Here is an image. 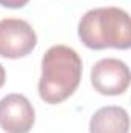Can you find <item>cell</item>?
Segmentation results:
<instances>
[{
  "mask_svg": "<svg viewBox=\"0 0 131 133\" xmlns=\"http://www.w3.org/2000/svg\"><path fill=\"white\" fill-rule=\"evenodd\" d=\"M30 0H0V5L5 8H22Z\"/></svg>",
  "mask_w": 131,
  "mask_h": 133,
  "instance_id": "7",
  "label": "cell"
},
{
  "mask_svg": "<svg viewBox=\"0 0 131 133\" xmlns=\"http://www.w3.org/2000/svg\"><path fill=\"white\" fill-rule=\"evenodd\" d=\"M37 43L33 26L22 19L0 20V56L19 59L30 54Z\"/></svg>",
  "mask_w": 131,
  "mask_h": 133,
  "instance_id": "3",
  "label": "cell"
},
{
  "mask_svg": "<svg viewBox=\"0 0 131 133\" xmlns=\"http://www.w3.org/2000/svg\"><path fill=\"white\" fill-rule=\"evenodd\" d=\"M79 37L91 50H128L131 46L130 16L114 6L90 9L79 22Z\"/></svg>",
  "mask_w": 131,
  "mask_h": 133,
  "instance_id": "2",
  "label": "cell"
},
{
  "mask_svg": "<svg viewBox=\"0 0 131 133\" xmlns=\"http://www.w3.org/2000/svg\"><path fill=\"white\" fill-rule=\"evenodd\" d=\"M5 68L2 66V64H0V88L3 87V84H5Z\"/></svg>",
  "mask_w": 131,
  "mask_h": 133,
  "instance_id": "8",
  "label": "cell"
},
{
  "mask_svg": "<svg viewBox=\"0 0 131 133\" xmlns=\"http://www.w3.org/2000/svg\"><path fill=\"white\" fill-rule=\"evenodd\" d=\"M34 121V108L23 95L12 93L0 101V127L6 133H28Z\"/></svg>",
  "mask_w": 131,
  "mask_h": 133,
  "instance_id": "5",
  "label": "cell"
},
{
  "mask_svg": "<svg viewBox=\"0 0 131 133\" xmlns=\"http://www.w3.org/2000/svg\"><path fill=\"white\" fill-rule=\"evenodd\" d=\"M130 119L122 107H102L90 121V133H128Z\"/></svg>",
  "mask_w": 131,
  "mask_h": 133,
  "instance_id": "6",
  "label": "cell"
},
{
  "mask_svg": "<svg viewBox=\"0 0 131 133\" xmlns=\"http://www.w3.org/2000/svg\"><path fill=\"white\" fill-rule=\"evenodd\" d=\"M82 59L66 45L51 46L42 59L39 95L48 104L68 99L80 84Z\"/></svg>",
  "mask_w": 131,
  "mask_h": 133,
  "instance_id": "1",
  "label": "cell"
},
{
  "mask_svg": "<svg viewBox=\"0 0 131 133\" xmlns=\"http://www.w3.org/2000/svg\"><path fill=\"white\" fill-rule=\"evenodd\" d=\"M130 68L125 62L106 57L97 61L91 70V84L100 95L117 96L122 95L130 85Z\"/></svg>",
  "mask_w": 131,
  "mask_h": 133,
  "instance_id": "4",
  "label": "cell"
}]
</instances>
